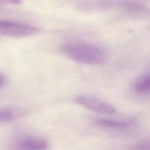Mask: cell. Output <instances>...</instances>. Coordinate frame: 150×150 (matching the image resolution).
I'll list each match as a JSON object with an SVG mask.
<instances>
[{"label": "cell", "instance_id": "52a82bcc", "mask_svg": "<svg viewBox=\"0 0 150 150\" xmlns=\"http://www.w3.org/2000/svg\"><path fill=\"white\" fill-rule=\"evenodd\" d=\"M135 90L141 94L150 93V74L138 79L134 86Z\"/></svg>", "mask_w": 150, "mask_h": 150}, {"label": "cell", "instance_id": "277c9868", "mask_svg": "<svg viewBox=\"0 0 150 150\" xmlns=\"http://www.w3.org/2000/svg\"><path fill=\"white\" fill-rule=\"evenodd\" d=\"M15 147L17 150H47L49 144L44 139L30 137L18 141Z\"/></svg>", "mask_w": 150, "mask_h": 150}, {"label": "cell", "instance_id": "30bf717a", "mask_svg": "<svg viewBox=\"0 0 150 150\" xmlns=\"http://www.w3.org/2000/svg\"><path fill=\"white\" fill-rule=\"evenodd\" d=\"M6 83V77L1 73H0V89L3 88Z\"/></svg>", "mask_w": 150, "mask_h": 150}, {"label": "cell", "instance_id": "ba28073f", "mask_svg": "<svg viewBox=\"0 0 150 150\" xmlns=\"http://www.w3.org/2000/svg\"><path fill=\"white\" fill-rule=\"evenodd\" d=\"M21 2H22L21 0H0V5H5V4L18 5L21 4Z\"/></svg>", "mask_w": 150, "mask_h": 150}, {"label": "cell", "instance_id": "6da1fadb", "mask_svg": "<svg viewBox=\"0 0 150 150\" xmlns=\"http://www.w3.org/2000/svg\"><path fill=\"white\" fill-rule=\"evenodd\" d=\"M64 53L72 60L86 64H98L104 59L103 51L97 47L86 43H69L62 48Z\"/></svg>", "mask_w": 150, "mask_h": 150}, {"label": "cell", "instance_id": "9c48e42d", "mask_svg": "<svg viewBox=\"0 0 150 150\" xmlns=\"http://www.w3.org/2000/svg\"><path fill=\"white\" fill-rule=\"evenodd\" d=\"M137 150H150V144H143L139 145L136 148Z\"/></svg>", "mask_w": 150, "mask_h": 150}, {"label": "cell", "instance_id": "8992f818", "mask_svg": "<svg viewBox=\"0 0 150 150\" xmlns=\"http://www.w3.org/2000/svg\"><path fill=\"white\" fill-rule=\"evenodd\" d=\"M23 111L19 108L6 107L0 109V124L10 122L19 118Z\"/></svg>", "mask_w": 150, "mask_h": 150}, {"label": "cell", "instance_id": "3957f363", "mask_svg": "<svg viewBox=\"0 0 150 150\" xmlns=\"http://www.w3.org/2000/svg\"><path fill=\"white\" fill-rule=\"evenodd\" d=\"M39 29L33 26L0 20V35L15 38H24L36 35Z\"/></svg>", "mask_w": 150, "mask_h": 150}, {"label": "cell", "instance_id": "5b68a950", "mask_svg": "<svg viewBox=\"0 0 150 150\" xmlns=\"http://www.w3.org/2000/svg\"><path fill=\"white\" fill-rule=\"evenodd\" d=\"M134 122L133 120H111L107 118H98L94 121V123L100 127L105 128H122L129 125Z\"/></svg>", "mask_w": 150, "mask_h": 150}, {"label": "cell", "instance_id": "7a4b0ae2", "mask_svg": "<svg viewBox=\"0 0 150 150\" xmlns=\"http://www.w3.org/2000/svg\"><path fill=\"white\" fill-rule=\"evenodd\" d=\"M74 101L81 106L96 112L112 114L115 113V108L111 104L91 95H79Z\"/></svg>", "mask_w": 150, "mask_h": 150}]
</instances>
